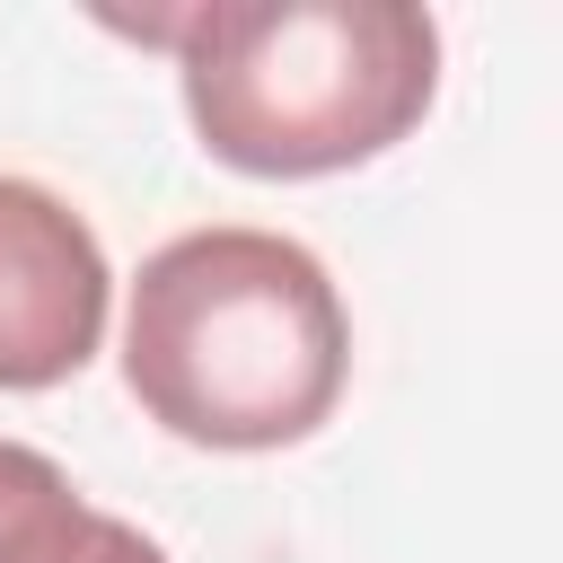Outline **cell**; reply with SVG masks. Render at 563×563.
Returning <instances> with one entry per match:
<instances>
[{"mask_svg": "<svg viewBox=\"0 0 563 563\" xmlns=\"http://www.w3.org/2000/svg\"><path fill=\"white\" fill-rule=\"evenodd\" d=\"M352 378L334 273L282 229L167 238L123 317V387L194 449H290Z\"/></svg>", "mask_w": 563, "mask_h": 563, "instance_id": "1", "label": "cell"}, {"mask_svg": "<svg viewBox=\"0 0 563 563\" xmlns=\"http://www.w3.org/2000/svg\"><path fill=\"white\" fill-rule=\"evenodd\" d=\"M176 53L202 150L238 176H334L396 150L440 88V26L413 0H202L114 18Z\"/></svg>", "mask_w": 563, "mask_h": 563, "instance_id": "2", "label": "cell"}, {"mask_svg": "<svg viewBox=\"0 0 563 563\" xmlns=\"http://www.w3.org/2000/svg\"><path fill=\"white\" fill-rule=\"evenodd\" d=\"M106 246L35 176H0V387H62L106 343Z\"/></svg>", "mask_w": 563, "mask_h": 563, "instance_id": "3", "label": "cell"}, {"mask_svg": "<svg viewBox=\"0 0 563 563\" xmlns=\"http://www.w3.org/2000/svg\"><path fill=\"white\" fill-rule=\"evenodd\" d=\"M0 563H167V545L79 501L44 449L0 440Z\"/></svg>", "mask_w": 563, "mask_h": 563, "instance_id": "4", "label": "cell"}]
</instances>
